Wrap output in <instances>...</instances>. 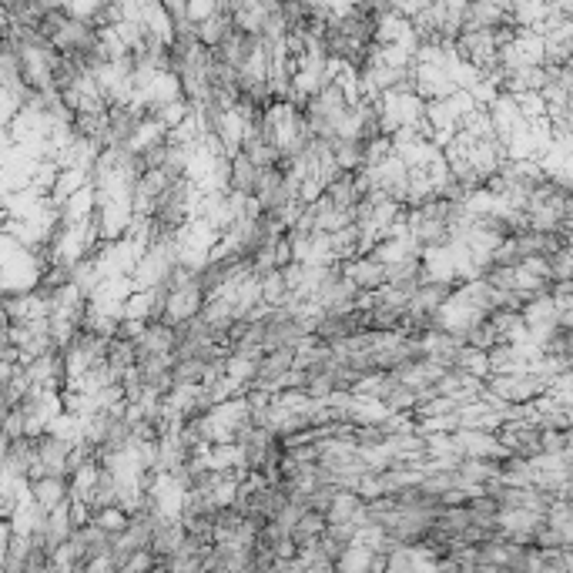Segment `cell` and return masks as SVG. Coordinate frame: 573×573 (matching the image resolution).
<instances>
[{
	"label": "cell",
	"instance_id": "1",
	"mask_svg": "<svg viewBox=\"0 0 573 573\" xmlns=\"http://www.w3.org/2000/svg\"><path fill=\"white\" fill-rule=\"evenodd\" d=\"M342 275H346L349 285L359 295H372L386 285V265L372 259V255H356V259L342 262Z\"/></svg>",
	"mask_w": 573,
	"mask_h": 573
}]
</instances>
